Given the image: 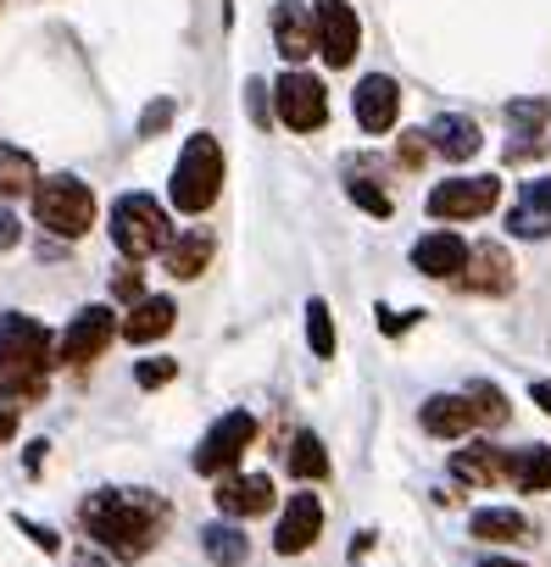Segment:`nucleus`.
<instances>
[{"mask_svg":"<svg viewBox=\"0 0 551 567\" xmlns=\"http://www.w3.org/2000/svg\"><path fill=\"white\" fill-rule=\"evenodd\" d=\"M79 517H84L90 539H95L106 556L134 561V556H145V550L156 545V528H162L167 506H162L151 489H134V495H123V489H95V495L79 506Z\"/></svg>","mask_w":551,"mask_h":567,"instance_id":"obj_1","label":"nucleus"},{"mask_svg":"<svg viewBox=\"0 0 551 567\" xmlns=\"http://www.w3.org/2000/svg\"><path fill=\"white\" fill-rule=\"evenodd\" d=\"M45 362H51V334L34 318H0V395L7 401L45 395Z\"/></svg>","mask_w":551,"mask_h":567,"instance_id":"obj_2","label":"nucleus"},{"mask_svg":"<svg viewBox=\"0 0 551 567\" xmlns=\"http://www.w3.org/2000/svg\"><path fill=\"white\" fill-rule=\"evenodd\" d=\"M173 206L178 212H206L217 195H223V151L212 134H195L184 151H178V167H173Z\"/></svg>","mask_w":551,"mask_h":567,"instance_id":"obj_3","label":"nucleus"},{"mask_svg":"<svg viewBox=\"0 0 551 567\" xmlns=\"http://www.w3.org/2000/svg\"><path fill=\"white\" fill-rule=\"evenodd\" d=\"M34 217L57 234V239H79L95 228V195L90 184H79L73 173H57L34 189Z\"/></svg>","mask_w":551,"mask_h":567,"instance_id":"obj_4","label":"nucleus"},{"mask_svg":"<svg viewBox=\"0 0 551 567\" xmlns=\"http://www.w3.org/2000/svg\"><path fill=\"white\" fill-rule=\"evenodd\" d=\"M112 239H118V250L140 267L145 256H162V250H167L173 228H167V212H162L151 195H123V200L112 206Z\"/></svg>","mask_w":551,"mask_h":567,"instance_id":"obj_5","label":"nucleus"},{"mask_svg":"<svg viewBox=\"0 0 551 567\" xmlns=\"http://www.w3.org/2000/svg\"><path fill=\"white\" fill-rule=\"evenodd\" d=\"M273 106H279L285 128H296V134H313L329 123V90L313 73H285L273 84Z\"/></svg>","mask_w":551,"mask_h":567,"instance_id":"obj_6","label":"nucleus"},{"mask_svg":"<svg viewBox=\"0 0 551 567\" xmlns=\"http://www.w3.org/2000/svg\"><path fill=\"white\" fill-rule=\"evenodd\" d=\"M501 200V178L479 173V178H446L429 189V217L440 223H462V217H484Z\"/></svg>","mask_w":551,"mask_h":567,"instance_id":"obj_7","label":"nucleus"},{"mask_svg":"<svg viewBox=\"0 0 551 567\" xmlns=\"http://www.w3.org/2000/svg\"><path fill=\"white\" fill-rule=\"evenodd\" d=\"M313 29H318V51L329 68H351L357 45H363V23L346 0H318L313 7Z\"/></svg>","mask_w":551,"mask_h":567,"instance_id":"obj_8","label":"nucleus"},{"mask_svg":"<svg viewBox=\"0 0 551 567\" xmlns=\"http://www.w3.org/2000/svg\"><path fill=\"white\" fill-rule=\"evenodd\" d=\"M251 440H256V417H251V412H228V417H223V423H217V429L201 440V451H195V467L217 478V473H228V467L239 462V451H245Z\"/></svg>","mask_w":551,"mask_h":567,"instance_id":"obj_9","label":"nucleus"},{"mask_svg":"<svg viewBox=\"0 0 551 567\" xmlns=\"http://www.w3.org/2000/svg\"><path fill=\"white\" fill-rule=\"evenodd\" d=\"M112 334H118L112 307H84V312L68 323V334H62V357H68L73 368H84V362H95V357L112 346Z\"/></svg>","mask_w":551,"mask_h":567,"instance_id":"obj_10","label":"nucleus"},{"mask_svg":"<svg viewBox=\"0 0 551 567\" xmlns=\"http://www.w3.org/2000/svg\"><path fill=\"white\" fill-rule=\"evenodd\" d=\"M351 112H357V123H363L368 134H390L396 117H401V90H396V79L368 73V79L357 84V95H351Z\"/></svg>","mask_w":551,"mask_h":567,"instance_id":"obj_11","label":"nucleus"},{"mask_svg":"<svg viewBox=\"0 0 551 567\" xmlns=\"http://www.w3.org/2000/svg\"><path fill=\"white\" fill-rule=\"evenodd\" d=\"M212 501L223 517H262L273 506V478L267 473H223Z\"/></svg>","mask_w":551,"mask_h":567,"instance_id":"obj_12","label":"nucleus"},{"mask_svg":"<svg viewBox=\"0 0 551 567\" xmlns=\"http://www.w3.org/2000/svg\"><path fill=\"white\" fill-rule=\"evenodd\" d=\"M457 284L473 290V296H507L512 290V256L501 245H473L462 272H457Z\"/></svg>","mask_w":551,"mask_h":567,"instance_id":"obj_13","label":"nucleus"},{"mask_svg":"<svg viewBox=\"0 0 551 567\" xmlns=\"http://www.w3.org/2000/svg\"><path fill=\"white\" fill-rule=\"evenodd\" d=\"M318 528H324V506H318V495H290L279 528H273V550H279V556H302V550L318 539Z\"/></svg>","mask_w":551,"mask_h":567,"instance_id":"obj_14","label":"nucleus"},{"mask_svg":"<svg viewBox=\"0 0 551 567\" xmlns=\"http://www.w3.org/2000/svg\"><path fill=\"white\" fill-rule=\"evenodd\" d=\"M273 40H279V56L285 62H307L313 45H318L313 7H302V0H279V7H273Z\"/></svg>","mask_w":551,"mask_h":567,"instance_id":"obj_15","label":"nucleus"},{"mask_svg":"<svg viewBox=\"0 0 551 567\" xmlns=\"http://www.w3.org/2000/svg\"><path fill=\"white\" fill-rule=\"evenodd\" d=\"M462 261H468V245H462L451 228H435V234H424V239L412 245V267L429 272V278H457Z\"/></svg>","mask_w":551,"mask_h":567,"instance_id":"obj_16","label":"nucleus"},{"mask_svg":"<svg viewBox=\"0 0 551 567\" xmlns=\"http://www.w3.org/2000/svg\"><path fill=\"white\" fill-rule=\"evenodd\" d=\"M551 123V106L545 101H512L507 106V128H512V145H507V162H523V156H540V128Z\"/></svg>","mask_w":551,"mask_h":567,"instance_id":"obj_17","label":"nucleus"},{"mask_svg":"<svg viewBox=\"0 0 551 567\" xmlns=\"http://www.w3.org/2000/svg\"><path fill=\"white\" fill-rule=\"evenodd\" d=\"M429 151H440L446 162H468L479 145H484V134H479V123L473 117H457V112H446V117H435L429 123Z\"/></svg>","mask_w":551,"mask_h":567,"instance_id":"obj_18","label":"nucleus"},{"mask_svg":"<svg viewBox=\"0 0 551 567\" xmlns=\"http://www.w3.org/2000/svg\"><path fill=\"white\" fill-rule=\"evenodd\" d=\"M418 423H424V434H435V440H457V434L479 429V423H473V406H468L462 395H429L424 412H418Z\"/></svg>","mask_w":551,"mask_h":567,"instance_id":"obj_19","label":"nucleus"},{"mask_svg":"<svg viewBox=\"0 0 551 567\" xmlns=\"http://www.w3.org/2000/svg\"><path fill=\"white\" fill-rule=\"evenodd\" d=\"M162 261H167L173 278H201L206 261H212V234H206V228H184L178 239H167Z\"/></svg>","mask_w":551,"mask_h":567,"instance_id":"obj_20","label":"nucleus"},{"mask_svg":"<svg viewBox=\"0 0 551 567\" xmlns=\"http://www.w3.org/2000/svg\"><path fill=\"white\" fill-rule=\"evenodd\" d=\"M173 329V301L167 296H145V301H134V312L123 318V334L134 340V346H151V340H162Z\"/></svg>","mask_w":551,"mask_h":567,"instance_id":"obj_21","label":"nucleus"},{"mask_svg":"<svg viewBox=\"0 0 551 567\" xmlns=\"http://www.w3.org/2000/svg\"><path fill=\"white\" fill-rule=\"evenodd\" d=\"M451 473H457L462 484H501V478H507V451H496V445H468V451L451 456Z\"/></svg>","mask_w":551,"mask_h":567,"instance_id":"obj_22","label":"nucleus"},{"mask_svg":"<svg viewBox=\"0 0 551 567\" xmlns=\"http://www.w3.org/2000/svg\"><path fill=\"white\" fill-rule=\"evenodd\" d=\"M473 539H490V545H507V539H529V517L523 512H507V506H484L468 517Z\"/></svg>","mask_w":551,"mask_h":567,"instance_id":"obj_23","label":"nucleus"},{"mask_svg":"<svg viewBox=\"0 0 551 567\" xmlns=\"http://www.w3.org/2000/svg\"><path fill=\"white\" fill-rule=\"evenodd\" d=\"M507 478L518 484V489H551V445H523V451H512L507 456Z\"/></svg>","mask_w":551,"mask_h":567,"instance_id":"obj_24","label":"nucleus"},{"mask_svg":"<svg viewBox=\"0 0 551 567\" xmlns=\"http://www.w3.org/2000/svg\"><path fill=\"white\" fill-rule=\"evenodd\" d=\"M34 184H40L34 156L18 151V145H0V195H29Z\"/></svg>","mask_w":551,"mask_h":567,"instance_id":"obj_25","label":"nucleus"},{"mask_svg":"<svg viewBox=\"0 0 551 567\" xmlns=\"http://www.w3.org/2000/svg\"><path fill=\"white\" fill-rule=\"evenodd\" d=\"M201 545H206V556H212L217 567H239V561L251 556V545H245V534H239L234 523H212V528L201 534Z\"/></svg>","mask_w":551,"mask_h":567,"instance_id":"obj_26","label":"nucleus"},{"mask_svg":"<svg viewBox=\"0 0 551 567\" xmlns=\"http://www.w3.org/2000/svg\"><path fill=\"white\" fill-rule=\"evenodd\" d=\"M462 401L473 406V423H484V429H501V423H507V395H501L496 384H484V379H479V384H468V390H462Z\"/></svg>","mask_w":551,"mask_h":567,"instance_id":"obj_27","label":"nucleus"},{"mask_svg":"<svg viewBox=\"0 0 551 567\" xmlns=\"http://www.w3.org/2000/svg\"><path fill=\"white\" fill-rule=\"evenodd\" d=\"M290 473H296L302 484L329 473V456H324V440H318V434H302V440L290 445Z\"/></svg>","mask_w":551,"mask_h":567,"instance_id":"obj_28","label":"nucleus"},{"mask_svg":"<svg viewBox=\"0 0 551 567\" xmlns=\"http://www.w3.org/2000/svg\"><path fill=\"white\" fill-rule=\"evenodd\" d=\"M307 340H313V351H318V357H335V318H329V307H324V301H313V307H307Z\"/></svg>","mask_w":551,"mask_h":567,"instance_id":"obj_29","label":"nucleus"},{"mask_svg":"<svg viewBox=\"0 0 551 567\" xmlns=\"http://www.w3.org/2000/svg\"><path fill=\"white\" fill-rule=\"evenodd\" d=\"M178 379V362L173 357H145L140 368H134V384L140 390H162V384H173Z\"/></svg>","mask_w":551,"mask_h":567,"instance_id":"obj_30","label":"nucleus"},{"mask_svg":"<svg viewBox=\"0 0 551 567\" xmlns=\"http://www.w3.org/2000/svg\"><path fill=\"white\" fill-rule=\"evenodd\" d=\"M346 189H351V200H357V206H363L368 217H390V195H385V189H379L374 178H351Z\"/></svg>","mask_w":551,"mask_h":567,"instance_id":"obj_31","label":"nucleus"},{"mask_svg":"<svg viewBox=\"0 0 551 567\" xmlns=\"http://www.w3.org/2000/svg\"><path fill=\"white\" fill-rule=\"evenodd\" d=\"M507 228H512L518 239H545V234H551V217H545V212H529V206H518V212L507 217Z\"/></svg>","mask_w":551,"mask_h":567,"instance_id":"obj_32","label":"nucleus"},{"mask_svg":"<svg viewBox=\"0 0 551 567\" xmlns=\"http://www.w3.org/2000/svg\"><path fill=\"white\" fill-rule=\"evenodd\" d=\"M518 206H529V212H545V217H551V178L523 184V200H518Z\"/></svg>","mask_w":551,"mask_h":567,"instance_id":"obj_33","label":"nucleus"},{"mask_svg":"<svg viewBox=\"0 0 551 567\" xmlns=\"http://www.w3.org/2000/svg\"><path fill=\"white\" fill-rule=\"evenodd\" d=\"M424 156H429L424 128H418V134H401V167H424Z\"/></svg>","mask_w":551,"mask_h":567,"instance_id":"obj_34","label":"nucleus"},{"mask_svg":"<svg viewBox=\"0 0 551 567\" xmlns=\"http://www.w3.org/2000/svg\"><path fill=\"white\" fill-rule=\"evenodd\" d=\"M245 95H251V101H245V106H251V123H256V128H267V90H262V79H251V84H245Z\"/></svg>","mask_w":551,"mask_h":567,"instance_id":"obj_35","label":"nucleus"},{"mask_svg":"<svg viewBox=\"0 0 551 567\" xmlns=\"http://www.w3.org/2000/svg\"><path fill=\"white\" fill-rule=\"evenodd\" d=\"M112 290H118V301H145V296H140V272H134V267H123V272L112 278Z\"/></svg>","mask_w":551,"mask_h":567,"instance_id":"obj_36","label":"nucleus"},{"mask_svg":"<svg viewBox=\"0 0 551 567\" xmlns=\"http://www.w3.org/2000/svg\"><path fill=\"white\" fill-rule=\"evenodd\" d=\"M167 117H173V101H156V106L140 117V134H162V128H167Z\"/></svg>","mask_w":551,"mask_h":567,"instance_id":"obj_37","label":"nucleus"},{"mask_svg":"<svg viewBox=\"0 0 551 567\" xmlns=\"http://www.w3.org/2000/svg\"><path fill=\"white\" fill-rule=\"evenodd\" d=\"M412 318H418V312H390V307H379V329H385V334H407Z\"/></svg>","mask_w":551,"mask_h":567,"instance_id":"obj_38","label":"nucleus"},{"mask_svg":"<svg viewBox=\"0 0 551 567\" xmlns=\"http://www.w3.org/2000/svg\"><path fill=\"white\" fill-rule=\"evenodd\" d=\"M18 239H23V228H18V217H12L7 206H0V250H12Z\"/></svg>","mask_w":551,"mask_h":567,"instance_id":"obj_39","label":"nucleus"},{"mask_svg":"<svg viewBox=\"0 0 551 567\" xmlns=\"http://www.w3.org/2000/svg\"><path fill=\"white\" fill-rule=\"evenodd\" d=\"M18 523L34 534V545H40V550H57V534H51V528H40V523H29V517H18Z\"/></svg>","mask_w":551,"mask_h":567,"instance_id":"obj_40","label":"nucleus"},{"mask_svg":"<svg viewBox=\"0 0 551 567\" xmlns=\"http://www.w3.org/2000/svg\"><path fill=\"white\" fill-rule=\"evenodd\" d=\"M73 567H112V561H106V556H101V550H90V545H84V550H79V556H73Z\"/></svg>","mask_w":551,"mask_h":567,"instance_id":"obj_41","label":"nucleus"},{"mask_svg":"<svg viewBox=\"0 0 551 567\" xmlns=\"http://www.w3.org/2000/svg\"><path fill=\"white\" fill-rule=\"evenodd\" d=\"M18 434V412H0V445H7Z\"/></svg>","mask_w":551,"mask_h":567,"instance_id":"obj_42","label":"nucleus"},{"mask_svg":"<svg viewBox=\"0 0 551 567\" xmlns=\"http://www.w3.org/2000/svg\"><path fill=\"white\" fill-rule=\"evenodd\" d=\"M529 395H534V406H540V412H551V384H545V379H540Z\"/></svg>","mask_w":551,"mask_h":567,"instance_id":"obj_43","label":"nucleus"},{"mask_svg":"<svg viewBox=\"0 0 551 567\" xmlns=\"http://www.w3.org/2000/svg\"><path fill=\"white\" fill-rule=\"evenodd\" d=\"M479 567H523V561H512V556H490V561H479Z\"/></svg>","mask_w":551,"mask_h":567,"instance_id":"obj_44","label":"nucleus"}]
</instances>
